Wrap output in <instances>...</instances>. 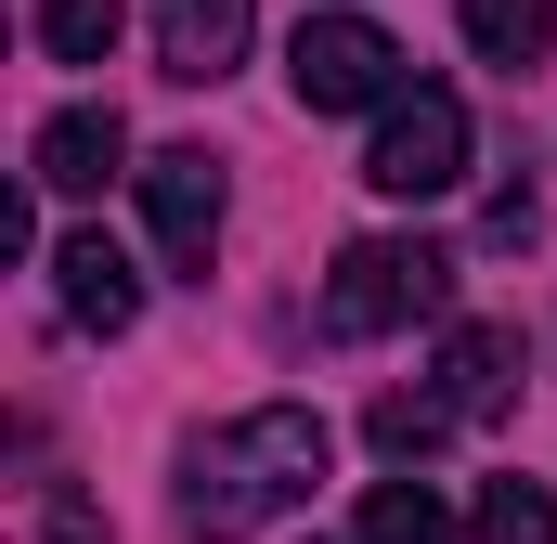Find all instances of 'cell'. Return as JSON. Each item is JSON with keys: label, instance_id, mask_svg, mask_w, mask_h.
Listing matches in <instances>:
<instances>
[{"label": "cell", "instance_id": "8992f818", "mask_svg": "<svg viewBox=\"0 0 557 544\" xmlns=\"http://www.w3.org/2000/svg\"><path fill=\"white\" fill-rule=\"evenodd\" d=\"M247 26H260V0H156V65L182 91H208L247 65Z\"/></svg>", "mask_w": 557, "mask_h": 544}, {"label": "cell", "instance_id": "3957f363", "mask_svg": "<svg viewBox=\"0 0 557 544\" xmlns=\"http://www.w3.org/2000/svg\"><path fill=\"white\" fill-rule=\"evenodd\" d=\"M363 182L403 195V208L454 195V182H467V104H454V91H389V104H376V143H363Z\"/></svg>", "mask_w": 557, "mask_h": 544}, {"label": "cell", "instance_id": "5b68a950", "mask_svg": "<svg viewBox=\"0 0 557 544\" xmlns=\"http://www.w3.org/2000/svg\"><path fill=\"white\" fill-rule=\"evenodd\" d=\"M143 221H156V247H169V272H208V247H221V156L208 143H169V156H143Z\"/></svg>", "mask_w": 557, "mask_h": 544}, {"label": "cell", "instance_id": "6da1fadb", "mask_svg": "<svg viewBox=\"0 0 557 544\" xmlns=\"http://www.w3.org/2000/svg\"><path fill=\"white\" fill-rule=\"evenodd\" d=\"M324 467H337L324 415L311 403H260V415H234V428H208V441L182 454V532L195 544H247L260 519L311 506Z\"/></svg>", "mask_w": 557, "mask_h": 544}, {"label": "cell", "instance_id": "9a60e30c", "mask_svg": "<svg viewBox=\"0 0 557 544\" xmlns=\"http://www.w3.org/2000/svg\"><path fill=\"white\" fill-rule=\"evenodd\" d=\"M350 544H363V532H350Z\"/></svg>", "mask_w": 557, "mask_h": 544}, {"label": "cell", "instance_id": "7a4b0ae2", "mask_svg": "<svg viewBox=\"0 0 557 544\" xmlns=\"http://www.w3.org/2000/svg\"><path fill=\"white\" fill-rule=\"evenodd\" d=\"M454 298V260L416 247V234H363V247H337L324 272V337H389V324H416Z\"/></svg>", "mask_w": 557, "mask_h": 544}, {"label": "cell", "instance_id": "8fae6325", "mask_svg": "<svg viewBox=\"0 0 557 544\" xmlns=\"http://www.w3.org/2000/svg\"><path fill=\"white\" fill-rule=\"evenodd\" d=\"M363 544H454V506L428 480H376L363 493Z\"/></svg>", "mask_w": 557, "mask_h": 544}, {"label": "cell", "instance_id": "5bb4252c", "mask_svg": "<svg viewBox=\"0 0 557 544\" xmlns=\"http://www.w3.org/2000/svg\"><path fill=\"white\" fill-rule=\"evenodd\" d=\"M467 39H480V65H532L545 52V0H467Z\"/></svg>", "mask_w": 557, "mask_h": 544}, {"label": "cell", "instance_id": "30bf717a", "mask_svg": "<svg viewBox=\"0 0 557 544\" xmlns=\"http://www.w3.org/2000/svg\"><path fill=\"white\" fill-rule=\"evenodd\" d=\"M363 428H376V454H389V467H428V454H441V441H454L467 415L441 403V390H389V403L363 415Z\"/></svg>", "mask_w": 557, "mask_h": 544}, {"label": "cell", "instance_id": "ba28073f", "mask_svg": "<svg viewBox=\"0 0 557 544\" xmlns=\"http://www.w3.org/2000/svg\"><path fill=\"white\" fill-rule=\"evenodd\" d=\"M52 298H65V324H91V337H131L143 324V272L104 247V234H65L52 247Z\"/></svg>", "mask_w": 557, "mask_h": 544}, {"label": "cell", "instance_id": "7c38bea8", "mask_svg": "<svg viewBox=\"0 0 557 544\" xmlns=\"http://www.w3.org/2000/svg\"><path fill=\"white\" fill-rule=\"evenodd\" d=\"M117 26H131L117 0H39V52H52V65H104Z\"/></svg>", "mask_w": 557, "mask_h": 544}, {"label": "cell", "instance_id": "277c9868", "mask_svg": "<svg viewBox=\"0 0 557 544\" xmlns=\"http://www.w3.org/2000/svg\"><path fill=\"white\" fill-rule=\"evenodd\" d=\"M285 78H298L311 118H350V104H389V91H403V39L363 26V13H311V26L285 39Z\"/></svg>", "mask_w": 557, "mask_h": 544}, {"label": "cell", "instance_id": "52a82bcc", "mask_svg": "<svg viewBox=\"0 0 557 544\" xmlns=\"http://www.w3.org/2000/svg\"><path fill=\"white\" fill-rule=\"evenodd\" d=\"M131 169V131H117V104H65L52 131L26 143V182H52V195H104Z\"/></svg>", "mask_w": 557, "mask_h": 544}, {"label": "cell", "instance_id": "4fadbf2b", "mask_svg": "<svg viewBox=\"0 0 557 544\" xmlns=\"http://www.w3.org/2000/svg\"><path fill=\"white\" fill-rule=\"evenodd\" d=\"M467 532H480V544H557V493H545V480H493Z\"/></svg>", "mask_w": 557, "mask_h": 544}, {"label": "cell", "instance_id": "9c48e42d", "mask_svg": "<svg viewBox=\"0 0 557 544\" xmlns=\"http://www.w3.org/2000/svg\"><path fill=\"white\" fill-rule=\"evenodd\" d=\"M441 403L467 415V428L519 415V337H506V324H454V337H441Z\"/></svg>", "mask_w": 557, "mask_h": 544}]
</instances>
